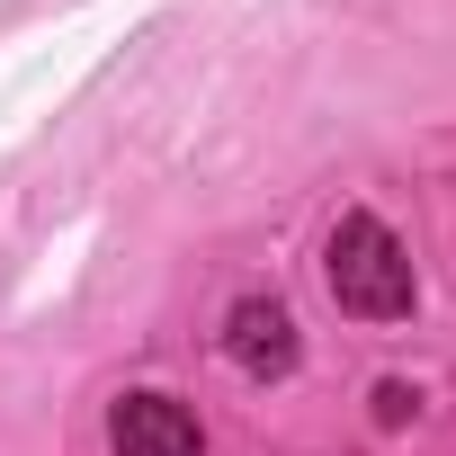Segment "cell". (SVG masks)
Masks as SVG:
<instances>
[{
    "label": "cell",
    "instance_id": "6da1fadb",
    "mask_svg": "<svg viewBox=\"0 0 456 456\" xmlns=\"http://www.w3.org/2000/svg\"><path fill=\"white\" fill-rule=\"evenodd\" d=\"M322 287L340 314L358 322H403L420 305V278H411V251L394 242L385 215H340L331 242H322Z\"/></svg>",
    "mask_w": 456,
    "mask_h": 456
},
{
    "label": "cell",
    "instance_id": "7a4b0ae2",
    "mask_svg": "<svg viewBox=\"0 0 456 456\" xmlns=\"http://www.w3.org/2000/svg\"><path fill=\"white\" fill-rule=\"evenodd\" d=\"M108 447L117 456H206V429L179 394H126L108 411Z\"/></svg>",
    "mask_w": 456,
    "mask_h": 456
},
{
    "label": "cell",
    "instance_id": "3957f363",
    "mask_svg": "<svg viewBox=\"0 0 456 456\" xmlns=\"http://www.w3.org/2000/svg\"><path fill=\"white\" fill-rule=\"evenodd\" d=\"M224 358H233L242 376H287L296 358H305V340H296V314L278 305V296H242L233 314H224Z\"/></svg>",
    "mask_w": 456,
    "mask_h": 456
},
{
    "label": "cell",
    "instance_id": "277c9868",
    "mask_svg": "<svg viewBox=\"0 0 456 456\" xmlns=\"http://www.w3.org/2000/svg\"><path fill=\"white\" fill-rule=\"evenodd\" d=\"M376 420H385V429H403V420H411V385H394V376H385V385H376Z\"/></svg>",
    "mask_w": 456,
    "mask_h": 456
}]
</instances>
